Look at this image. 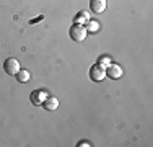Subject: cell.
Returning <instances> with one entry per match:
<instances>
[{
  "label": "cell",
  "mask_w": 153,
  "mask_h": 147,
  "mask_svg": "<svg viewBox=\"0 0 153 147\" xmlns=\"http://www.w3.org/2000/svg\"><path fill=\"white\" fill-rule=\"evenodd\" d=\"M104 72H106V77L108 79H112V80H117V79H121L122 77V74H124V70H122V67L121 65H117V64H108L106 65V69H104Z\"/></svg>",
  "instance_id": "3957f363"
},
{
  "label": "cell",
  "mask_w": 153,
  "mask_h": 147,
  "mask_svg": "<svg viewBox=\"0 0 153 147\" xmlns=\"http://www.w3.org/2000/svg\"><path fill=\"white\" fill-rule=\"evenodd\" d=\"M15 77H16V80L20 83H26V82H30V77L31 75H30V72H28V70H21V69H20Z\"/></svg>",
  "instance_id": "ba28073f"
},
{
  "label": "cell",
  "mask_w": 153,
  "mask_h": 147,
  "mask_svg": "<svg viewBox=\"0 0 153 147\" xmlns=\"http://www.w3.org/2000/svg\"><path fill=\"white\" fill-rule=\"evenodd\" d=\"M47 97L46 95V92H42V90H33L31 92V95H30V100L33 105H36V106H39L42 101H44V98Z\"/></svg>",
  "instance_id": "52a82bcc"
},
{
  "label": "cell",
  "mask_w": 153,
  "mask_h": 147,
  "mask_svg": "<svg viewBox=\"0 0 153 147\" xmlns=\"http://www.w3.org/2000/svg\"><path fill=\"white\" fill-rule=\"evenodd\" d=\"M41 106L44 110H47V111H54V110L59 108V100L56 97H46L44 101L41 103Z\"/></svg>",
  "instance_id": "8992f818"
},
{
  "label": "cell",
  "mask_w": 153,
  "mask_h": 147,
  "mask_svg": "<svg viewBox=\"0 0 153 147\" xmlns=\"http://www.w3.org/2000/svg\"><path fill=\"white\" fill-rule=\"evenodd\" d=\"M20 69H21L20 62H18L15 57H8V59H5V62H3V70L8 74V75H16Z\"/></svg>",
  "instance_id": "7a4b0ae2"
},
{
  "label": "cell",
  "mask_w": 153,
  "mask_h": 147,
  "mask_svg": "<svg viewBox=\"0 0 153 147\" xmlns=\"http://www.w3.org/2000/svg\"><path fill=\"white\" fill-rule=\"evenodd\" d=\"M86 31H90V33H98L100 31V23H98V21H91V20H88L86 21Z\"/></svg>",
  "instance_id": "9c48e42d"
},
{
  "label": "cell",
  "mask_w": 153,
  "mask_h": 147,
  "mask_svg": "<svg viewBox=\"0 0 153 147\" xmlns=\"http://www.w3.org/2000/svg\"><path fill=\"white\" fill-rule=\"evenodd\" d=\"M78 146L80 147H88V146H91V144H90V142H86V141H83V142H80Z\"/></svg>",
  "instance_id": "7c38bea8"
},
{
  "label": "cell",
  "mask_w": 153,
  "mask_h": 147,
  "mask_svg": "<svg viewBox=\"0 0 153 147\" xmlns=\"http://www.w3.org/2000/svg\"><path fill=\"white\" fill-rule=\"evenodd\" d=\"M104 77H106L104 65H101V64L91 65V69H90V79H91L93 82H101V80H104Z\"/></svg>",
  "instance_id": "277c9868"
},
{
  "label": "cell",
  "mask_w": 153,
  "mask_h": 147,
  "mask_svg": "<svg viewBox=\"0 0 153 147\" xmlns=\"http://www.w3.org/2000/svg\"><path fill=\"white\" fill-rule=\"evenodd\" d=\"M108 2L106 0H90V8L93 13H104Z\"/></svg>",
  "instance_id": "5b68a950"
},
{
  "label": "cell",
  "mask_w": 153,
  "mask_h": 147,
  "mask_svg": "<svg viewBox=\"0 0 153 147\" xmlns=\"http://www.w3.org/2000/svg\"><path fill=\"white\" fill-rule=\"evenodd\" d=\"M68 34H70V38L74 39V41H83V39L86 38V34H88V31H86V28L83 26V25L80 23H74L70 26V31H68Z\"/></svg>",
  "instance_id": "6da1fadb"
},
{
  "label": "cell",
  "mask_w": 153,
  "mask_h": 147,
  "mask_svg": "<svg viewBox=\"0 0 153 147\" xmlns=\"http://www.w3.org/2000/svg\"><path fill=\"white\" fill-rule=\"evenodd\" d=\"M88 20H90V15H88V12H80V13H78V16L75 18V23L83 25V23H86Z\"/></svg>",
  "instance_id": "30bf717a"
},
{
  "label": "cell",
  "mask_w": 153,
  "mask_h": 147,
  "mask_svg": "<svg viewBox=\"0 0 153 147\" xmlns=\"http://www.w3.org/2000/svg\"><path fill=\"white\" fill-rule=\"evenodd\" d=\"M98 64H101V65L111 64V57H109V56H100V59H98Z\"/></svg>",
  "instance_id": "8fae6325"
}]
</instances>
